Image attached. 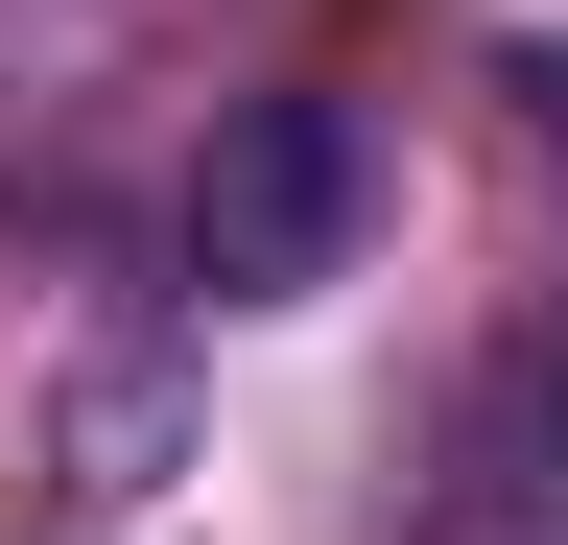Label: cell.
I'll return each mask as SVG.
<instances>
[{
  "mask_svg": "<svg viewBox=\"0 0 568 545\" xmlns=\"http://www.w3.org/2000/svg\"><path fill=\"white\" fill-rule=\"evenodd\" d=\"M355 238H379V119L355 95H213V143H190V285L213 309H308V285H355Z\"/></svg>",
  "mask_w": 568,
  "mask_h": 545,
  "instance_id": "1",
  "label": "cell"
},
{
  "mask_svg": "<svg viewBox=\"0 0 568 545\" xmlns=\"http://www.w3.org/2000/svg\"><path fill=\"white\" fill-rule=\"evenodd\" d=\"M474 522L497 545H568V309L474 380Z\"/></svg>",
  "mask_w": 568,
  "mask_h": 545,
  "instance_id": "2",
  "label": "cell"
}]
</instances>
